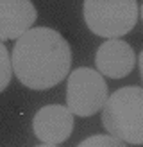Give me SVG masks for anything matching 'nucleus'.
<instances>
[{"instance_id": "f257e3e1", "label": "nucleus", "mask_w": 143, "mask_h": 147, "mask_svg": "<svg viewBox=\"0 0 143 147\" xmlns=\"http://www.w3.org/2000/svg\"><path fill=\"white\" fill-rule=\"evenodd\" d=\"M11 67L23 86L31 90H48L68 76L72 50L57 31L34 27L16 40Z\"/></svg>"}, {"instance_id": "f03ea898", "label": "nucleus", "mask_w": 143, "mask_h": 147, "mask_svg": "<svg viewBox=\"0 0 143 147\" xmlns=\"http://www.w3.org/2000/svg\"><path fill=\"white\" fill-rule=\"evenodd\" d=\"M102 124L109 136L120 142L143 144V88L125 86L107 97L102 108Z\"/></svg>"}, {"instance_id": "7ed1b4c3", "label": "nucleus", "mask_w": 143, "mask_h": 147, "mask_svg": "<svg viewBox=\"0 0 143 147\" xmlns=\"http://www.w3.org/2000/svg\"><path fill=\"white\" fill-rule=\"evenodd\" d=\"M84 22L100 38H120L138 22L136 0H84Z\"/></svg>"}, {"instance_id": "20e7f679", "label": "nucleus", "mask_w": 143, "mask_h": 147, "mask_svg": "<svg viewBox=\"0 0 143 147\" xmlns=\"http://www.w3.org/2000/svg\"><path fill=\"white\" fill-rule=\"evenodd\" d=\"M107 97V83L97 70L82 67L70 74L66 84V108L72 115H95L104 108Z\"/></svg>"}, {"instance_id": "39448f33", "label": "nucleus", "mask_w": 143, "mask_h": 147, "mask_svg": "<svg viewBox=\"0 0 143 147\" xmlns=\"http://www.w3.org/2000/svg\"><path fill=\"white\" fill-rule=\"evenodd\" d=\"M34 135L48 145H57L68 140L74 131V115L66 106L50 104L38 109L32 120Z\"/></svg>"}, {"instance_id": "423d86ee", "label": "nucleus", "mask_w": 143, "mask_h": 147, "mask_svg": "<svg viewBox=\"0 0 143 147\" xmlns=\"http://www.w3.org/2000/svg\"><path fill=\"white\" fill-rule=\"evenodd\" d=\"M136 56L132 47L124 40H107L98 47L95 56L97 72L100 76L111 77V79H122L129 76L134 68Z\"/></svg>"}, {"instance_id": "0eeeda50", "label": "nucleus", "mask_w": 143, "mask_h": 147, "mask_svg": "<svg viewBox=\"0 0 143 147\" xmlns=\"http://www.w3.org/2000/svg\"><path fill=\"white\" fill-rule=\"evenodd\" d=\"M38 18L31 0H0V41L21 38Z\"/></svg>"}, {"instance_id": "6e6552de", "label": "nucleus", "mask_w": 143, "mask_h": 147, "mask_svg": "<svg viewBox=\"0 0 143 147\" xmlns=\"http://www.w3.org/2000/svg\"><path fill=\"white\" fill-rule=\"evenodd\" d=\"M13 77V67H11V57L9 52L2 41H0V92H4L7 84L11 83Z\"/></svg>"}, {"instance_id": "1a4fd4ad", "label": "nucleus", "mask_w": 143, "mask_h": 147, "mask_svg": "<svg viewBox=\"0 0 143 147\" xmlns=\"http://www.w3.org/2000/svg\"><path fill=\"white\" fill-rule=\"evenodd\" d=\"M77 147H127V145L109 135H95L82 140Z\"/></svg>"}, {"instance_id": "9d476101", "label": "nucleus", "mask_w": 143, "mask_h": 147, "mask_svg": "<svg viewBox=\"0 0 143 147\" xmlns=\"http://www.w3.org/2000/svg\"><path fill=\"white\" fill-rule=\"evenodd\" d=\"M140 74H141V79H143V50L140 52Z\"/></svg>"}, {"instance_id": "9b49d317", "label": "nucleus", "mask_w": 143, "mask_h": 147, "mask_svg": "<svg viewBox=\"0 0 143 147\" xmlns=\"http://www.w3.org/2000/svg\"><path fill=\"white\" fill-rule=\"evenodd\" d=\"M38 147H57V145H48V144H43V145H38Z\"/></svg>"}, {"instance_id": "f8f14e48", "label": "nucleus", "mask_w": 143, "mask_h": 147, "mask_svg": "<svg viewBox=\"0 0 143 147\" xmlns=\"http://www.w3.org/2000/svg\"><path fill=\"white\" fill-rule=\"evenodd\" d=\"M140 11H141V18H143V5H141V9H140Z\"/></svg>"}]
</instances>
